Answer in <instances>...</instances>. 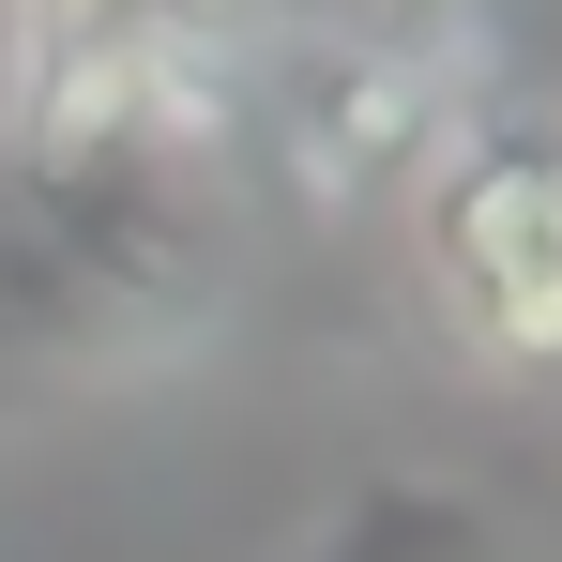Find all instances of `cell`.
<instances>
[{
	"label": "cell",
	"instance_id": "277c9868",
	"mask_svg": "<svg viewBox=\"0 0 562 562\" xmlns=\"http://www.w3.org/2000/svg\"><path fill=\"white\" fill-rule=\"evenodd\" d=\"M31 15H46V31H137L153 0H31Z\"/></svg>",
	"mask_w": 562,
	"mask_h": 562
},
{
	"label": "cell",
	"instance_id": "7a4b0ae2",
	"mask_svg": "<svg viewBox=\"0 0 562 562\" xmlns=\"http://www.w3.org/2000/svg\"><path fill=\"white\" fill-rule=\"evenodd\" d=\"M183 46L137 15V31H46L31 46V92H15V153L31 168H122V153H168L183 137Z\"/></svg>",
	"mask_w": 562,
	"mask_h": 562
},
{
	"label": "cell",
	"instance_id": "6da1fadb",
	"mask_svg": "<svg viewBox=\"0 0 562 562\" xmlns=\"http://www.w3.org/2000/svg\"><path fill=\"white\" fill-rule=\"evenodd\" d=\"M441 335L502 380H562V122H486L426 168Z\"/></svg>",
	"mask_w": 562,
	"mask_h": 562
},
{
	"label": "cell",
	"instance_id": "3957f363",
	"mask_svg": "<svg viewBox=\"0 0 562 562\" xmlns=\"http://www.w3.org/2000/svg\"><path fill=\"white\" fill-rule=\"evenodd\" d=\"M289 168H304V198H350L380 183L395 153H441V77L411 61V46H380V31H350V46H319L304 77H289Z\"/></svg>",
	"mask_w": 562,
	"mask_h": 562
}]
</instances>
